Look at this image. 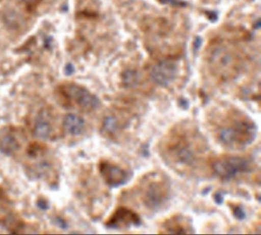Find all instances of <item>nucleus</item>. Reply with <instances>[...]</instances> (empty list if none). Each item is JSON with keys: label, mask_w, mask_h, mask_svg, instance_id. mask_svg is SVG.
Returning a JSON list of instances; mask_svg holds the SVG:
<instances>
[{"label": "nucleus", "mask_w": 261, "mask_h": 235, "mask_svg": "<svg viewBox=\"0 0 261 235\" xmlns=\"http://www.w3.org/2000/svg\"><path fill=\"white\" fill-rule=\"evenodd\" d=\"M257 127L248 119H231L224 125L218 134L219 140L224 146L232 149L245 148L255 140Z\"/></svg>", "instance_id": "f257e3e1"}, {"label": "nucleus", "mask_w": 261, "mask_h": 235, "mask_svg": "<svg viewBox=\"0 0 261 235\" xmlns=\"http://www.w3.org/2000/svg\"><path fill=\"white\" fill-rule=\"evenodd\" d=\"M59 92L63 104L64 106L67 105L68 108H76L88 113L95 110L100 105L99 99L95 95L79 85H65L60 87Z\"/></svg>", "instance_id": "f03ea898"}, {"label": "nucleus", "mask_w": 261, "mask_h": 235, "mask_svg": "<svg viewBox=\"0 0 261 235\" xmlns=\"http://www.w3.org/2000/svg\"><path fill=\"white\" fill-rule=\"evenodd\" d=\"M213 169L220 179L229 181L240 173H249L250 163L246 159L236 156H229L216 161L213 165Z\"/></svg>", "instance_id": "7ed1b4c3"}, {"label": "nucleus", "mask_w": 261, "mask_h": 235, "mask_svg": "<svg viewBox=\"0 0 261 235\" xmlns=\"http://www.w3.org/2000/svg\"><path fill=\"white\" fill-rule=\"evenodd\" d=\"M170 196L169 183L162 179H153L146 182L143 188L142 199L150 209L161 208L167 202Z\"/></svg>", "instance_id": "20e7f679"}, {"label": "nucleus", "mask_w": 261, "mask_h": 235, "mask_svg": "<svg viewBox=\"0 0 261 235\" xmlns=\"http://www.w3.org/2000/svg\"><path fill=\"white\" fill-rule=\"evenodd\" d=\"M98 169L106 184L112 188L124 186L132 177V173L108 161H100Z\"/></svg>", "instance_id": "39448f33"}, {"label": "nucleus", "mask_w": 261, "mask_h": 235, "mask_svg": "<svg viewBox=\"0 0 261 235\" xmlns=\"http://www.w3.org/2000/svg\"><path fill=\"white\" fill-rule=\"evenodd\" d=\"M168 154L172 156L177 163L185 166H192L196 161V154L192 144L186 138L180 139L177 136V140H171L168 144Z\"/></svg>", "instance_id": "423d86ee"}, {"label": "nucleus", "mask_w": 261, "mask_h": 235, "mask_svg": "<svg viewBox=\"0 0 261 235\" xmlns=\"http://www.w3.org/2000/svg\"><path fill=\"white\" fill-rule=\"evenodd\" d=\"M141 219L135 212L126 208L119 207L111 215L109 220L106 222V226L109 229H121L123 227L134 226H140Z\"/></svg>", "instance_id": "0eeeda50"}, {"label": "nucleus", "mask_w": 261, "mask_h": 235, "mask_svg": "<svg viewBox=\"0 0 261 235\" xmlns=\"http://www.w3.org/2000/svg\"><path fill=\"white\" fill-rule=\"evenodd\" d=\"M177 66L175 63L170 60H164L160 62L151 70V75L154 82L162 86L167 87L175 77Z\"/></svg>", "instance_id": "6e6552de"}, {"label": "nucleus", "mask_w": 261, "mask_h": 235, "mask_svg": "<svg viewBox=\"0 0 261 235\" xmlns=\"http://www.w3.org/2000/svg\"><path fill=\"white\" fill-rule=\"evenodd\" d=\"M85 121L81 117L77 116L73 113H68L65 115L63 120L64 131L71 136L81 135L84 131Z\"/></svg>", "instance_id": "1a4fd4ad"}, {"label": "nucleus", "mask_w": 261, "mask_h": 235, "mask_svg": "<svg viewBox=\"0 0 261 235\" xmlns=\"http://www.w3.org/2000/svg\"><path fill=\"white\" fill-rule=\"evenodd\" d=\"M184 218L173 217L171 220H167L166 223L164 224L163 230L166 233H172V234H186V233H193L189 230L192 229V226H188V222L183 223L182 220Z\"/></svg>", "instance_id": "9d476101"}, {"label": "nucleus", "mask_w": 261, "mask_h": 235, "mask_svg": "<svg viewBox=\"0 0 261 235\" xmlns=\"http://www.w3.org/2000/svg\"><path fill=\"white\" fill-rule=\"evenodd\" d=\"M20 147V144L14 134L8 133L0 140V152L4 154L12 155Z\"/></svg>", "instance_id": "9b49d317"}, {"label": "nucleus", "mask_w": 261, "mask_h": 235, "mask_svg": "<svg viewBox=\"0 0 261 235\" xmlns=\"http://www.w3.org/2000/svg\"><path fill=\"white\" fill-rule=\"evenodd\" d=\"M51 131H53L51 125L43 115H40L36 119L34 130H33L36 137L46 140L48 138H50Z\"/></svg>", "instance_id": "f8f14e48"}, {"label": "nucleus", "mask_w": 261, "mask_h": 235, "mask_svg": "<svg viewBox=\"0 0 261 235\" xmlns=\"http://www.w3.org/2000/svg\"><path fill=\"white\" fill-rule=\"evenodd\" d=\"M102 128H103V132L106 134L112 135V134H115L116 131L118 130V123H117L115 118L112 116L107 117L104 119Z\"/></svg>", "instance_id": "ddd939ff"}, {"label": "nucleus", "mask_w": 261, "mask_h": 235, "mask_svg": "<svg viewBox=\"0 0 261 235\" xmlns=\"http://www.w3.org/2000/svg\"><path fill=\"white\" fill-rule=\"evenodd\" d=\"M231 210H232V215L237 220H243L246 219V213L241 205H232Z\"/></svg>", "instance_id": "4468645a"}, {"label": "nucleus", "mask_w": 261, "mask_h": 235, "mask_svg": "<svg viewBox=\"0 0 261 235\" xmlns=\"http://www.w3.org/2000/svg\"><path fill=\"white\" fill-rule=\"evenodd\" d=\"M214 201L218 205H221L224 202V196H223V194L219 192V193H216V194H214Z\"/></svg>", "instance_id": "2eb2a0df"}, {"label": "nucleus", "mask_w": 261, "mask_h": 235, "mask_svg": "<svg viewBox=\"0 0 261 235\" xmlns=\"http://www.w3.org/2000/svg\"><path fill=\"white\" fill-rule=\"evenodd\" d=\"M179 105H180L181 108H183L184 110H187L189 108V103H188L187 99H183V98L180 99Z\"/></svg>", "instance_id": "dca6fc26"}, {"label": "nucleus", "mask_w": 261, "mask_h": 235, "mask_svg": "<svg viewBox=\"0 0 261 235\" xmlns=\"http://www.w3.org/2000/svg\"><path fill=\"white\" fill-rule=\"evenodd\" d=\"M22 1L27 5H33V4L39 3L41 0H22Z\"/></svg>", "instance_id": "f3484780"}]
</instances>
